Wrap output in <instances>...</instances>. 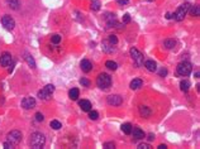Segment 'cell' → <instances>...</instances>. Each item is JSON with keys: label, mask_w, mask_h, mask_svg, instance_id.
<instances>
[{"label": "cell", "mask_w": 200, "mask_h": 149, "mask_svg": "<svg viewBox=\"0 0 200 149\" xmlns=\"http://www.w3.org/2000/svg\"><path fill=\"white\" fill-rule=\"evenodd\" d=\"M44 143H46V138L44 135L42 133H38V131H36V133H33L31 135V140H29V145L34 149H41L44 147Z\"/></svg>", "instance_id": "obj_1"}, {"label": "cell", "mask_w": 200, "mask_h": 149, "mask_svg": "<svg viewBox=\"0 0 200 149\" xmlns=\"http://www.w3.org/2000/svg\"><path fill=\"white\" fill-rule=\"evenodd\" d=\"M96 85H98V87L101 89V90L109 89L112 86V77L108 73L103 72V73L99 74L98 77H96Z\"/></svg>", "instance_id": "obj_2"}, {"label": "cell", "mask_w": 200, "mask_h": 149, "mask_svg": "<svg viewBox=\"0 0 200 149\" xmlns=\"http://www.w3.org/2000/svg\"><path fill=\"white\" fill-rule=\"evenodd\" d=\"M53 91H55V86H53V85H51V83H49V85H46L42 90L38 91L37 96H38L42 101H48V100H51V97H52Z\"/></svg>", "instance_id": "obj_3"}, {"label": "cell", "mask_w": 200, "mask_h": 149, "mask_svg": "<svg viewBox=\"0 0 200 149\" xmlns=\"http://www.w3.org/2000/svg\"><path fill=\"white\" fill-rule=\"evenodd\" d=\"M189 9H190V4L189 3H185V4L180 5V7L178 8V10H176L175 13L172 14V18L175 20H178V22L184 20V18H185L186 14H187V11H189Z\"/></svg>", "instance_id": "obj_4"}, {"label": "cell", "mask_w": 200, "mask_h": 149, "mask_svg": "<svg viewBox=\"0 0 200 149\" xmlns=\"http://www.w3.org/2000/svg\"><path fill=\"white\" fill-rule=\"evenodd\" d=\"M176 71H178V73L180 74V76L186 77V76H189V74L191 73L193 65L190 63V62H187V61L180 62V63L178 65V67H176Z\"/></svg>", "instance_id": "obj_5"}, {"label": "cell", "mask_w": 200, "mask_h": 149, "mask_svg": "<svg viewBox=\"0 0 200 149\" xmlns=\"http://www.w3.org/2000/svg\"><path fill=\"white\" fill-rule=\"evenodd\" d=\"M130 57H132V60H133V62L136 63L137 67H142V66H143L145 57H143V54H142L136 47L130 48Z\"/></svg>", "instance_id": "obj_6"}, {"label": "cell", "mask_w": 200, "mask_h": 149, "mask_svg": "<svg viewBox=\"0 0 200 149\" xmlns=\"http://www.w3.org/2000/svg\"><path fill=\"white\" fill-rule=\"evenodd\" d=\"M22 138H23V134L20 133L19 130H11L7 135V140L10 142V143H13L14 145L19 144V143L22 142Z\"/></svg>", "instance_id": "obj_7"}, {"label": "cell", "mask_w": 200, "mask_h": 149, "mask_svg": "<svg viewBox=\"0 0 200 149\" xmlns=\"http://www.w3.org/2000/svg\"><path fill=\"white\" fill-rule=\"evenodd\" d=\"M0 22H1L3 27L5 28V29H8V31L14 29V27H15V22H14V19L11 18L10 15H8V14H5L4 16H1Z\"/></svg>", "instance_id": "obj_8"}, {"label": "cell", "mask_w": 200, "mask_h": 149, "mask_svg": "<svg viewBox=\"0 0 200 149\" xmlns=\"http://www.w3.org/2000/svg\"><path fill=\"white\" fill-rule=\"evenodd\" d=\"M0 65H1V67H10L11 65H14V61H13L11 54L8 53V52H4L1 56H0Z\"/></svg>", "instance_id": "obj_9"}, {"label": "cell", "mask_w": 200, "mask_h": 149, "mask_svg": "<svg viewBox=\"0 0 200 149\" xmlns=\"http://www.w3.org/2000/svg\"><path fill=\"white\" fill-rule=\"evenodd\" d=\"M106 102L110 106H121L123 104V97L121 95H110L108 96Z\"/></svg>", "instance_id": "obj_10"}, {"label": "cell", "mask_w": 200, "mask_h": 149, "mask_svg": "<svg viewBox=\"0 0 200 149\" xmlns=\"http://www.w3.org/2000/svg\"><path fill=\"white\" fill-rule=\"evenodd\" d=\"M34 106H36V100H34V97L28 96L22 100V107L25 109V110H31Z\"/></svg>", "instance_id": "obj_11"}, {"label": "cell", "mask_w": 200, "mask_h": 149, "mask_svg": "<svg viewBox=\"0 0 200 149\" xmlns=\"http://www.w3.org/2000/svg\"><path fill=\"white\" fill-rule=\"evenodd\" d=\"M130 134H133V139L134 140H142V139L146 138V133L138 127L132 128V133H130Z\"/></svg>", "instance_id": "obj_12"}, {"label": "cell", "mask_w": 200, "mask_h": 149, "mask_svg": "<svg viewBox=\"0 0 200 149\" xmlns=\"http://www.w3.org/2000/svg\"><path fill=\"white\" fill-rule=\"evenodd\" d=\"M80 67H81L82 72H86V73L93 70V65H91V62L89 60H82L81 63H80Z\"/></svg>", "instance_id": "obj_13"}, {"label": "cell", "mask_w": 200, "mask_h": 149, "mask_svg": "<svg viewBox=\"0 0 200 149\" xmlns=\"http://www.w3.org/2000/svg\"><path fill=\"white\" fill-rule=\"evenodd\" d=\"M139 114H141V116L142 118H150L151 116V114H152V110L148 106H143V105H141L139 106Z\"/></svg>", "instance_id": "obj_14"}, {"label": "cell", "mask_w": 200, "mask_h": 149, "mask_svg": "<svg viewBox=\"0 0 200 149\" xmlns=\"http://www.w3.org/2000/svg\"><path fill=\"white\" fill-rule=\"evenodd\" d=\"M114 44H112L109 41H104L103 42V51H104L105 53H113L115 52V48L113 47Z\"/></svg>", "instance_id": "obj_15"}, {"label": "cell", "mask_w": 200, "mask_h": 149, "mask_svg": "<svg viewBox=\"0 0 200 149\" xmlns=\"http://www.w3.org/2000/svg\"><path fill=\"white\" fill-rule=\"evenodd\" d=\"M79 106L81 107L82 111H90L91 110V102L89 100H80L79 101Z\"/></svg>", "instance_id": "obj_16"}, {"label": "cell", "mask_w": 200, "mask_h": 149, "mask_svg": "<svg viewBox=\"0 0 200 149\" xmlns=\"http://www.w3.org/2000/svg\"><path fill=\"white\" fill-rule=\"evenodd\" d=\"M142 86H143V81H142L141 78H134L132 82H130V85H129V87L132 89V90H138V89H141Z\"/></svg>", "instance_id": "obj_17"}, {"label": "cell", "mask_w": 200, "mask_h": 149, "mask_svg": "<svg viewBox=\"0 0 200 149\" xmlns=\"http://www.w3.org/2000/svg\"><path fill=\"white\" fill-rule=\"evenodd\" d=\"M145 67H146L150 72H156V71H157V65H156V62L152 61V60L147 61L146 63H145Z\"/></svg>", "instance_id": "obj_18"}, {"label": "cell", "mask_w": 200, "mask_h": 149, "mask_svg": "<svg viewBox=\"0 0 200 149\" xmlns=\"http://www.w3.org/2000/svg\"><path fill=\"white\" fill-rule=\"evenodd\" d=\"M7 5L10 9L18 10L19 7H20V1H19V0H7Z\"/></svg>", "instance_id": "obj_19"}, {"label": "cell", "mask_w": 200, "mask_h": 149, "mask_svg": "<svg viewBox=\"0 0 200 149\" xmlns=\"http://www.w3.org/2000/svg\"><path fill=\"white\" fill-rule=\"evenodd\" d=\"M79 95H80L79 89H71L70 91H68V97H70L71 100H73V101H76L79 99Z\"/></svg>", "instance_id": "obj_20"}, {"label": "cell", "mask_w": 200, "mask_h": 149, "mask_svg": "<svg viewBox=\"0 0 200 149\" xmlns=\"http://www.w3.org/2000/svg\"><path fill=\"white\" fill-rule=\"evenodd\" d=\"M24 60L27 61V63L32 68H36L37 66H36V61H34V58L29 54V53H24Z\"/></svg>", "instance_id": "obj_21"}, {"label": "cell", "mask_w": 200, "mask_h": 149, "mask_svg": "<svg viewBox=\"0 0 200 149\" xmlns=\"http://www.w3.org/2000/svg\"><path fill=\"white\" fill-rule=\"evenodd\" d=\"M175 45H176V41H175V39H172V38L166 39V41L163 42V47L166 48V49H172Z\"/></svg>", "instance_id": "obj_22"}, {"label": "cell", "mask_w": 200, "mask_h": 149, "mask_svg": "<svg viewBox=\"0 0 200 149\" xmlns=\"http://www.w3.org/2000/svg\"><path fill=\"white\" fill-rule=\"evenodd\" d=\"M190 82L187 81V80H182V81L180 82V90L181 91H184V92H187L189 91V89H190Z\"/></svg>", "instance_id": "obj_23"}, {"label": "cell", "mask_w": 200, "mask_h": 149, "mask_svg": "<svg viewBox=\"0 0 200 149\" xmlns=\"http://www.w3.org/2000/svg\"><path fill=\"white\" fill-rule=\"evenodd\" d=\"M132 125H130L129 123H125V124H123L122 125V131L124 134H127V135H129L130 133H132Z\"/></svg>", "instance_id": "obj_24"}, {"label": "cell", "mask_w": 200, "mask_h": 149, "mask_svg": "<svg viewBox=\"0 0 200 149\" xmlns=\"http://www.w3.org/2000/svg\"><path fill=\"white\" fill-rule=\"evenodd\" d=\"M105 66H106L108 68H109L110 71H115L117 68H118V65H117V63H115V62H114V61H106Z\"/></svg>", "instance_id": "obj_25"}, {"label": "cell", "mask_w": 200, "mask_h": 149, "mask_svg": "<svg viewBox=\"0 0 200 149\" xmlns=\"http://www.w3.org/2000/svg\"><path fill=\"white\" fill-rule=\"evenodd\" d=\"M49 127L52 128V129H55V130H58V129L62 128V125H61L60 121H57V120H52V121L49 123Z\"/></svg>", "instance_id": "obj_26"}, {"label": "cell", "mask_w": 200, "mask_h": 149, "mask_svg": "<svg viewBox=\"0 0 200 149\" xmlns=\"http://www.w3.org/2000/svg\"><path fill=\"white\" fill-rule=\"evenodd\" d=\"M190 8H191V15L193 16H199L200 15V9H199V5H195V7H191L190 5Z\"/></svg>", "instance_id": "obj_27"}, {"label": "cell", "mask_w": 200, "mask_h": 149, "mask_svg": "<svg viewBox=\"0 0 200 149\" xmlns=\"http://www.w3.org/2000/svg\"><path fill=\"white\" fill-rule=\"evenodd\" d=\"M89 112V119L90 120H98L99 119V112L98 111H95V110H93V111H88Z\"/></svg>", "instance_id": "obj_28"}, {"label": "cell", "mask_w": 200, "mask_h": 149, "mask_svg": "<svg viewBox=\"0 0 200 149\" xmlns=\"http://www.w3.org/2000/svg\"><path fill=\"white\" fill-rule=\"evenodd\" d=\"M51 42H52L53 44H58L61 42V36H58V34H53V36L51 37Z\"/></svg>", "instance_id": "obj_29"}, {"label": "cell", "mask_w": 200, "mask_h": 149, "mask_svg": "<svg viewBox=\"0 0 200 149\" xmlns=\"http://www.w3.org/2000/svg\"><path fill=\"white\" fill-rule=\"evenodd\" d=\"M91 9L95 10V11H98L100 9V3L98 1V0H94V1L91 3Z\"/></svg>", "instance_id": "obj_30"}, {"label": "cell", "mask_w": 200, "mask_h": 149, "mask_svg": "<svg viewBox=\"0 0 200 149\" xmlns=\"http://www.w3.org/2000/svg\"><path fill=\"white\" fill-rule=\"evenodd\" d=\"M104 148L105 149H114L115 148V144H114L113 142H106V143H104Z\"/></svg>", "instance_id": "obj_31"}, {"label": "cell", "mask_w": 200, "mask_h": 149, "mask_svg": "<svg viewBox=\"0 0 200 149\" xmlns=\"http://www.w3.org/2000/svg\"><path fill=\"white\" fill-rule=\"evenodd\" d=\"M80 83H81L84 87H89V86H90V81L88 78H81V80H80Z\"/></svg>", "instance_id": "obj_32"}, {"label": "cell", "mask_w": 200, "mask_h": 149, "mask_svg": "<svg viewBox=\"0 0 200 149\" xmlns=\"http://www.w3.org/2000/svg\"><path fill=\"white\" fill-rule=\"evenodd\" d=\"M108 41H109L112 44L115 45V44L118 43V38H117L115 36H109V38H108Z\"/></svg>", "instance_id": "obj_33"}, {"label": "cell", "mask_w": 200, "mask_h": 149, "mask_svg": "<svg viewBox=\"0 0 200 149\" xmlns=\"http://www.w3.org/2000/svg\"><path fill=\"white\" fill-rule=\"evenodd\" d=\"M152 147L150 144H147V143H141L138 144V149H151Z\"/></svg>", "instance_id": "obj_34"}, {"label": "cell", "mask_w": 200, "mask_h": 149, "mask_svg": "<svg viewBox=\"0 0 200 149\" xmlns=\"http://www.w3.org/2000/svg\"><path fill=\"white\" fill-rule=\"evenodd\" d=\"M34 118H36L37 121H43V120H44L43 114H41V112H37V114H36V116H34Z\"/></svg>", "instance_id": "obj_35"}, {"label": "cell", "mask_w": 200, "mask_h": 149, "mask_svg": "<svg viewBox=\"0 0 200 149\" xmlns=\"http://www.w3.org/2000/svg\"><path fill=\"white\" fill-rule=\"evenodd\" d=\"M129 22H130V15L129 14H124L123 15V23H124V24H128Z\"/></svg>", "instance_id": "obj_36"}, {"label": "cell", "mask_w": 200, "mask_h": 149, "mask_svg": "<svg viewBox=\"0 0 200 149\" xmlns=\"http://www.w3.org/2000/svg\"><path fill=\"white\" fill-rule=\"evenodd\" d=\"M158 74H160V76H161V77H165V76H166V74H167V70H166V68H161V70H160L158 71Z\"/></svg>", "instance_id": "obj_37"}, {"label": "cell", "mask_w": 200, "mask_h": 149, "mask_svg": "<svg viewBox=\"0 0 200 149\" xmlns=\"http://www.w3.org/2000/svg\"><path fill=\"white\" fill-rule=\"evenodd\" d=\"M4 148H7V149H9V148H14V144H13V143H10V142H4Z\"/></svg>", "instance_id": "obj_38"}, {"label": "cell", "mask_w": 200, "mask_h": 149, "mask_svg": "<svg viewBox=\"0 0 200 149\" xmlns=\"http://www.w3.org/2000/svg\"><path fill=\"white\" fill-rule=\"evenodd\" d=\"M117 1H118L119 4H121V5H127L129 0H117Z\"/></svg>", "instance_id": "obj_39"}, {"label": "cell", "mask_w": 200, "mask_h": 149, "mask_svg": "<svg viewBox=\"0 0 200 149\" xmlns=\"http://www.w3.org/2000/svg\"><path fill=\"white\" fill-rule=\"evenodd\" d=\"M148 140H150V142H152V140H155V135H153V134H148V138H147Z\"/></svg>", "instance_id": "obj_40"}, {"label": "cell", "mask_w": 200, "mask_h": 149, "mask_svg": "<svg viewBox=\"0 0 200 149\" xmlns=\"http://www.w3.org/2000/svg\"><path fill=\"white\" fill-rule=\"evenodd\" d=\"M158 149H167V145H165V144H160V145H158Z\"/></svg>", "instance_id": "obj_41"}, {"label": "cell", "mask_w": 200, "mask_h": 149, "mask_svg": "<svg viewBox=\"0 0 200 149\" xmlns=\"http://www.w3.org/2000/svg\"><path fill=\"white\" fill-rule=\"evenodd\" d=\"M194 76H195V78H199V76H200V73H199V71H196L195 73H194Z\"/></svg>", "instance_id": "obj_42"}, {"label": "cell", "mask_w": 200, "mask_h": 149, "mask_svg": "<svg viewBox=\"0 0 200 149\" xmlns=\"http://www.w3.org/2000/svg\"><path fill=\"white\" fill-rule=\"evenodd\" d=\"M166 18H167V19H171V18H172V15H171L170 13H167V14H166Z\"/></svg>", "instance_id": "obj_43"}, {"label": "cell", "mask_w": 200, "mask_h": 149, "mask_svg": "<svg viewBox=\"0 0 200 149\" xmlns=\"http://www.w3.org/2000/svg\"><path fill=\"white\" fill-rule=\"evenodd\" d=\"M148 1H152V0H148Z\"/></svg>", "instance_id": "obj_44"}]
</instances>
